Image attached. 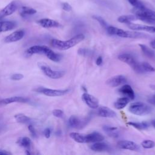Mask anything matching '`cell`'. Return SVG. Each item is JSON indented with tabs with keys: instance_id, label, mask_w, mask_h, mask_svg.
<instances>
[{
	"instance_id": "obj_30",
	"label": "cell",
	"mask_w": 155,
	"mask_h": 155,
	"mask_svg": "<svg viewBox=\"0 0 155 155\" xmlns=\"http://www.w3.org/2000/svg\"><path fill=\"white\" fill-rule=\"evenodd\" d=\"M45 55L49 59H50L51 61H54V62H59L61 59V55H60L59 54L56 53L50 48L48 50V51L46 53V54Z\"/></svg>"
},
{
	"instance_id": "obj_26",
	"label": "cell",
	"mask_w": 155,
	"mask_h": 155,
	"mask_svg": "<svg viewBox=\"0 0 155 155\" xmlns=\"http://www.w3.org/2000/svg\"><path fill=\"white\" fill-rule=\"evenodd\" d=\"M128 125L139 130H143L149 127V125L147 122H129L127 123Z\"/></svg>"
},
{
	"instance_id": "obj_24",
	"label": "cell",
	"mask_w": 155,
	"mask_h": 155,
	"mask_svg": "<svg viewBox=\"0 0 155 155\" xmlns=\"http://www.w3.org/2000/svg\"><path fill=\"white\" fill-rule=\"evenodd\" d=\"M103 130L108 136H110L112 137H119V131H118L117 127L104 125L103 127Z\"/></svg>"
},
{
	"instance_id": "obj_36",
	"label": "cell",
	"mask_w": 155,
	"mask_h": 155,
	"mask_svg": "<svg viewBox=\"0 0 155 155\" xmlns=\"http://www.w3.org/2000/svg\"><path fill=\"white\" fill-rule=\"evenodd\" d=\"M53 115L56 117H59V118H62L64 116V113L63 112L62 110H60V109H55L54 110H53Z\"/></svg>"
},
{
	"instance_id": "obj_39",
	"label": "cell",
	"mask_w": 155,
	"mask_h": 155,
	"mask_svg": "<svg viewBox=\"0 0 155 155\" xmlns=\"http://www.w3.org/2000/svg\"><path fill=\"white\" fill-rule=\"evenodd\" d=\"M62 8L64 10H65L66 12H70L72 9L71 6L67 2H63L62 4Z\"/></svg>"
},
{
	"instance_id": "obj_23",
	"label": "cell",
	"mask_w": 155,
	"mask_h": 155,
	"mask_svg": "<svg viewBox=\"0 0 155 155\" xmlns=\"http://www.w3.org/2000/svg\"><path fill=\"white\" fill-rule=\"evenodd\" d=\"M130 99L127 97H122L119 98L114 104V107L117 110H121L125 108L129 103Z\"/></svg>"
},
{
	"instance_id": "obj_28",
	"label": "cell",
	"mask_w": 155,
	"mask_h": 155,
	"mask_svg": "<svg viewBox=\"0 0 155 155\" xmlns=\"http://www.w3.org/2000/svg\"><path fill=\"white\" fill-rule=\"evenodd\" d=\"M20 15L22 16H25L27 15H32L35 14L37 11L30 7H27V6H22L20 8L19 10Z\"/></svg>"
},
{
	"instance_id": "obj_37",
	"label": "cell",
	"mask_w": 155,
	"mask_h": 155,
	"mask_svg": "<svg viewBox=\"0 0 155 155\" xmlns=\"http://www.w3.org/2000/svg\"><path fill=\"white\" fill-rule=\"evenodd\" d=\"M78 53L82 56H88L90 54V50L87 48H79L78 51Z\"/></svg>"
},
{
	"instance_id": "obj_41",
	"label": "cell",
	"mask_w": 155,
	"mask_h": 155,
	"mask_svg": "<svg viewBox=\"0 0 155 155\" xmlns=\"http://www.w3.org/2000/svg\"><path fill=\"white\" fill-rule=\"evenodd\" d=\"M44 136L46 138H49L50 137V134H51V130L49 128H47L44 130Z\"/></svg>"
},
{
	"instance_id": "obj_1",
	"label": "cell",
	"mask_w": 155,
	"mask_h": 155,
	"mask_svg": "<svg viewBox=\"0 0 155 155\" xmlns=\"http://www.w3.org/2000/svg\"><path fill=\"white\" fill-rule=\"evenodd\" d=\"M84 38L85 36L83 34H78L67 41H61L53 39L51 41V45L52 47L58 50H66L75 46L78 43L82 41Z\"/></svg>"
},
{
	"instance_id": "obj_19",
	"label": "cell",
	"mask_w": 155,
	"mask_h": 155,
	"mask_svg": "<svg viewBox=\"0 0 155 155\" xmlns=\"http://www.w3.org/2000/svg\"><path fill=\"white\" fill-rule=\"evenodd\" d=\"M28 101V99L26 97H24L22 96H13L0 101V104L7 105L13 102H27Z\"/></svg>"
},
{
	"instance_id": "obj_4",
	"label": "cell",
	"mask_w": 155,
	"mask_h": 155,
	"mask_svg": "<svg viewBox=\"0 0 155 155\" xmlns=\"http://www.w3.org/2000/svg\"><path fill=\"white\" fill-rule=\"evenodd\" d=\"M118 59L120 61L125 62L130 65L136 73L139 74L143 73L140 66V63L137 62L134 56L131 54L128 53L121 54L118 56Z\"/></svg>"
},
{
	"instance_id": "obj_11",
	"label": "cell",
	"mask_w": 155,
	"mask_h": 155,
	"mask_svg": "<svg viewBox=\"0 0 155 155\" xmlns=\"http://www.w3.org/2000/svg\"><path fill=\"white\" fill-rule=\"evenodd\" d=\"M128 27L130 29L135 31H145L150 33H155V27L154 26H150L142 24H137L134 23H128Z\"/></svg>"
},
{
	"instance_id": "obj_27",
	"label": "cell",
	"mask_w": 155,
	"mask_h": 155,
	"mask_svg": "<svg viewBox=\"0 0 155 155\" xmlns=\"http://www.w3.org/2000/svg\"><path fill=\"white\" fill-rule=\"evenodd\" d=\"M17 143L21 146L25 148L26 150H30L31 146V141L28 137H23L20 138Z\"/></svg>"
},
{
	"instance_id": "obj_35",
	"label": "cell",
	"mask_w": 155,
	"mask_h": 155,
	"mask_svg": "<svg viewBox=\"0 0 155 155\" xmlns=\"http://www.w3.org/2000/svg\"><path fill=\"white\" fill-rule=\"evenodd\" d=\"M93 18L96 20L99 24L100 25L104 28H105V30L107 28V27H108V24L107 23V22L104 20V18H102L101 16H97V15H94V16H93Z\"/></svg>"
},
{
	"instance_id": "obj_43",
	"label": "cell",
	"mask_w": 155,
	"mask_h": 155,
	"mask_svg": "<svg viewBox=\"0 0 155 155\" xmlns=\"http://www.w3.org/2000/svg\"><path fill=\"white\" fill-rule=\"evenodd\" d=\"M102 58L101 56H99L96 61V64L97 65H101L102 64Z\"/></svg>"
},
{
	"instance_id": "obj_12",
	"label": "cell",
	"mask_w": 155,
	"mask_h": 155,
	"mask_svg": "<svg viewBox=\"0 0 155 155\" xmlns=\"http://www.w3.org/2000/svg\"><path fill=\"white\" fill-rule=\"evenodd\" d=\"M18 3L16 1H12L0 12V16L3 18L13 14L18 9Z\"/></svg>"
},
{
	"instance_id": "obj_38",
	"label": "cell",
	"mask_w": 155,
	"mask_h": 155,
	"mask_svg": "<svg viewBox=\"0 0 155 155\" xmlns=\"http://www.w3.org/2000/svg\"><path fill=\"white\" fill-rule=\"evenodd\" d=\"M24 78V75L21 74V73H16V74H13L11 76L10 79L13 80V81H19L22 79H23Z\"/></svg>"
},
{
	"instance_id": "obj_2",
	"label": "cell",
	"mask_w": 155,
	"mask_h": 155,
	"mask_svg": "<svg viewBox=\"0 0 155 155\" xmlns=\"http://www.w3.org/2000/svg\"><path fill=\"white\" fill-rule=\"evenodd\" d=\"M133 13L137 19L150 24H155V11L150 10L146 7L142 8H134Z\"/></svg>"
},
{
	"instance_id": "obj_21",
	"label": "cell",
	"mask_w": 155,
	"mask_h": 155,
	"mask_svg": "<svg viewBox=\"0 0 155 155\" xmlns=\"http://www.w3.org/2000/svg\"><path fill=\"white\" fill-rule=\"evenodd\" d=\"M91 150L94 151H104L108 150L110 147L108 144L104 142H97L90 146Z\"/></svg>"
},
{
	"instance_id": "obj_25",
	"label": "cell",
	"mask_w": 155,
	"mask_h": 155,
	"mask_svg": "<svg viewBox=\"0 0 155 155\" xmlns=\"http://www.w3.org/2000/svg\"><path fill=\"white\" fill-rule=\"evenodd\" d=\"M139 47L142 53L150 59H153L155 58V53L153 50V49L150 48L148 46L144 44H139Z\"/></svg>"
},
{
	"instance_id": "obj_47",
	"label": "cell",
	"mask_w": 155,
	"mask_h": 155,
	"mask_svg": "<svg viewBox=\"0 0 155 155\" xmlns=\"http://www.w3.org/2000/svg\"><path fill=\"white\" fill-rule=\"evenodd\" d=\"M1 18H1V16H0V19H1Z\"/></svg>"
},
{
	"instance_id": "obj_42",
	"label": "cell",
	"mask_w": 155,
	"mask_h": 155,
	"mask_svg": "<svg viewBox=\"0 0 155 155\" xmlns=\"http://www.w3.org/2000/svg\"><path fill=\"white\" fill-rule=\"evenodd\" d=\"M148 101L149 103H150L151 104L153 105L154 106H155V94L153 95V96L150 97L148 99Z\"/></svg>"
},
{
	"instance_id": "obj_13",
	"label": "cell",
	"mask_w": 155,
	"mask_h": 155,
	"mask_svg": "<svg viewBox=\"0 0 155 155\" xmlns=\"http://www.w3.org/2000/svg\"><path fill=\"white\" fill-rule=\"evenodd\" d=\"M24 35L25 32L24 30H18L7 36L4 39V41L6 43L16 42L18 41L21 40L24 37Z\"/></svg>"
},
{
	"instance_id": "obj_5",
	"label": "cell",
	"mask_w": 155,
	"mask_h": 155,
	"mask_svg": "<svg viewBox=\"0 0 155 155\" xmlns=\"http://www.w3.org/2000/svg\"><path fill=\"white\" fill-rule=\"evenodd\" d=\"M89 117L81 118L76 116H71L68 119V124L71 128L76 129H81L85 127V125L89 122Z\"/></svg>"
},
{
	"instance_id": "obj_7",
	"label": "cell",
	"mask_w": 155,
	"mask_h": 155,
	"mask_svg": "<svg viewBox=\"0 0 155 155\" xmlns=\"http://www.w3.org/2000/svg\"><path fill=\"white\" fill-rule=\"evenodd\" d=\"M35 91L36 92L44 94L47 96L54 97V96H61L66 94L69 92V89L65 90H55V89H50L44 87H38L35 89Z\"/></svg>"
},
{
	"instance_id": "obj_14",
	"label": "cell",
	"mask_w": 155,
	"mask_h": 155,
	"mask_svg": "<svg viewBox=\"0 0 155 155\" xmlns=\"http://www.w3.org/2000/svg\"><path fill=\"white\" fill-rule=\"evenodd\" d=\"M49 48L45 45H34L28 48L26 53L28 55H32L33 54H42L45 55Z\"/></svg>"
},
{
	"instance_id": "obj_6",
	"label": "cell",
	"mask_w": 155,
	"mask_h": 155,
	"mask_svg": "<svg viewBox=\"0 0 155 155\" xmlns=\"http://www.w3.org/2000/svg\"><path fill=\"white\" fill-rule=\"evenodd\" d=\"M38 65L39 66L41 70L42 71L44 74L51 79H59L65 74L64 71L53 70L50 67H49L48 66H47L44 64L39 63Z\"/></svg>"
},
{
	"instance_id": "obj_20",
	"label": "cell",
	"mask_w": 155,
	"mask_h": 155,
	"mask_svg": "<svg viewBox=\"0 0 155 155\" xmlns=\"http://www.w3.org/2000/svg\"><path fill=\"white\" fill-rule=\"evenodd\" d=\"M16 26V24L13 21H0V33L7 31L12 30Z\"/></svg>"
},
{
	"instance_id": "obj_32",
	"label": "cell",
	"mask_w": 155,
	"mask_h": 155,
	"mask_svg": "<svg viewBox=\"0 0 155 155\" xmlns=\"http://www.w3.org/2000/svg\"><path fill=\"white\" fill-rule=\"evenodd\" d=\"M140 66L142 68V70L144 73L147 72H154L155 71V68L149 63L147 62H140Z\"/></svg>"
},
{
	"instance_id": "obj_15",
	"label": "cell",
	"mask_w": 155,
	"mask_h": 155,
	"mask_svg": "<svg viewBox=\"0 0 155 155\" xmlns=\"http://www.w3.org/2000/svg\"><path fill=\"white\" fill-rule=\"evenodd\" d=\"M118 91L125 96V97H127L130 99V100H133L134 99L135 94L134 92V90H133L132 87L128 85V84H124L119 90Z\"/></svg>"
},
{
	"instance_id": "obj_46",
	"label": "cell",
	"mask_w": 155,
	"mask_h": 155,
	"mask_svg": "<svg viewBox=\"0 0 155 155\" xmlns=\"http://www.w3.org/2000/svg\"><path fill=\"white\" fill-rule=\"evenodd\" d=\"M151 124H152V125L153 126V127L155 128V119H154V120H153L151 121Z\"/></svg>"
},
{
	"instance_id": "obj_16",
	"label": "cell",
	"mask_w": 155,
	"mask_h": 155,
	"mask_svg": "<svg viewBox=\"0 0 155 155\" xmlns=\"http://www.w3.org/2000/svg\"><path fill=\"white\" fill-rule=\"evenodd\" d=\"M38 23L44 28H53L60 26V24L58 21L48 18L41 19L38 21Z\"/></svg>"
},
{
	"instance_id": "obj_10",
	"label": "cell",
	"mask_w": 155,
	"mask_h": 155,
	"mask_svg": "<svg viewBox=\"0 0 155 155\" xmlns=\"http://www.w3.org/2000/svg\"><path fill=\"white\" fill-rule=\"evenodd\" d=\"M117 147L120 149L128 150L131 151H139L140 150V147L135 142L131 140H120L117 143Z\"/></svg>"
},
{
	"instance_id": "obj_31",
	"label": "cell",
	"mask_w": 155,
	"mask_h": 155,
	"mask_svg": "<svg viewBox=\"0 0 155 155\" xmlns=\"http://www.w3.org/2000/svg\"><path fill=\"white\" fill-rule=\"evenodd\" d=\"M14 117L18 122L21 124H26L30 120V119L28 116L22 113H18L17 114H15Z\"/></svg>"
},
{
	"instance_id": "obj_3",
	"label": "cell",
	"mask_w": 155,
	"mask_h": 155,
	"mask_svg": "<svg viewBox=\"0 0 155 155\" xmlns=\"http://www.w3.org/2000/svg\"><path fill=\"white\" fill-rule=\"evenodd\" d=\"M129 111L135 115L144 116L150 114L152 111V107L142 102H136L130 104L128 108Z\"/></svg>"
},
{
	"instance_id": "obj_17",
	"label": "cell",
	"mask_w": 155,
	"mask_h": 155,
	"mask_svg": "<svg viewBox=\"0 0 155 155\" xmlns=\"http://www.w3.org/2000/svg\"><path fill=\"white\" fill-rule=\"evenodd\" d=\"M97 114L102 117L113 118L116 116V112L107 107H100L97 110Z\"/></svg>"
},
{
	"instance_id": "obj_45",
	"label": "cell",
	"mask_w": 155,
	"mask_h": 155,
	"mask_svg": "<svg viewBox=\"0 0 155 155\" xmlns=\"http://www.w3.org/2000/svg\"><path fill=\"white\" fill-rule=\"evenodd\" d=\"M150 46H151V48L155 49V38H154V39H153V40L150 42Z\"/></svg>"
},
{
	"instance_id": "obj_8",
	"label": "cell",
	"mask_w": 155,
	"mask_h": 155,
	"mask_svg": "<svg viewBox=\"0 0 155 155\" xmlns=\"http://www.w3.org/2000/svg\"><path fill=\"white\" fill-rule=\"evenodd\" d=\"M127 82V79L123 75H116L109 78L106 81V84L111 87H118Z\"/></svg>"
},
{
	"instance_id": "obj_9",
	"label": "cell",
	"mask_w": 155,
	"mask_h": 155,
	"mask_svg": "<svg viewBox=\"0 0 155 155\" xmlns=\"http://www.w3.org/2000/svg\"><path fill=\"white\" fill-rule=\"evenodd\" d=\"M82 99L86 104V105L91 108L95 109L99 107L98 99L91 94L87 93H84L82 95Z\"/></svg>"
},
{
	"instance_id": "obj_34",
	"label": "cell",
	"mask_w": 155,
	"mask_h": 155,
	"mask_svg": "<svg viewBox=\"0 0 155 155\" xmlns=\"http://www.w3.org/2000/svg\"><path fill=\"white\" fill-rule=\"evenodd\" d=\"M131 5H132L134 8H142L145 7V5L140 0H128Z\"/></svg>"
},
{
	"instance_id": "obj_22",
	"label": "cell",
	"mask_w": 155,
	"mask_h": 155,
	"mask_svg": "<svg viewBox=\"0 0 155 155\" xmlns=\"http://www.w3.org/2000/svg\"><path fill=\"white\" fill-rule=\"evenodd\" d=\"M70 137L78 143H86V134L77 132H72L70 133Z\"/></svg>"
},
{
	"instance_id": "obj_44",
	"label": "cell",
	"mask_w": 155,
	"mask_h": 155,
	"mask_svg": "<svg viewBox=\"0 0 155 155\" xmlns=\"http://www.w3.org/2000/svg\"><path fill=\"white\" fill-rule=\"evenodd\" d=\"M10 154H12V153L6 150L0 149V155H10Z\"/></svg>"
},
{
	"instance_id": "obj_40",
	"label": "cell",
	"mask_w": 155,
	"mask_h": 155,
	"mask_svg": "<svg viewBox=\"0 0 155 155\" xmlns=\"http://www.w3.org/2000/svg\"><path fill=\"white\" fill-rule=\"evenodd\" d=\"M28 129L30 133V134H31L32 136L33 137H36V131L33 127V126L32 125H29L28 126Z\"/></svg>"
},
{
	"instance_id": "obj_18",
	"label": "cell",
	"mask_w": 155,
	"mask_h": 155,
	"mask_svg": "<svg viewBox=\"0 0 155 155\" xmlns=\"http://www.w3.org/2000/svg\"><path fill=\"white\" fill-rule=\"evenodd\" d=\"M104 139V136L101 133L97 131H94L88 134H86V143L101 142Z\"/></svg>"
},
{
	"instance_id": "obj_33",
	"label": "cell",
	"mask_w": 155,
	"mask_h": 155,
	"mask_svg": "<svg viewBox=\"0 0 155 155\" xmlns=\"http://www.w3.org/2000/svg\"><path fill=\"white\" fill-rule=\"evenodd\" d=\"M141 145L145 149L153 148L155 147V142L151 140H145L141 142Z\"/></svg>"
},
{
	"instance_id": "obj_29",
	"label": "cell",
	"mask_w": 155,
	"mask_h": 155,
	"mask_svg": "<svg viewBox=\"0 0 155 155\" xmlns=\"http://www.w3.org/2000/svg\"><path fill=\"white\" fill-rule=\"evenodd\" d=\"M137 19L136 16L135 15H122L119 16L117 18V21L120 23H125V24H128L131 22L135 21Z\"/></svg>"
}]
</instances>
